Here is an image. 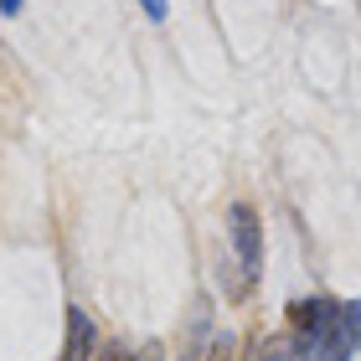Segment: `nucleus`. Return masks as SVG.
<instances>
[{"mask_svg": "<svg viewBox=\"0 0 361 361\" xmlns=\"http://www.w3.org/2000/svg\"><path fill=\"white\" fill-rule=\"evenodd\" d=\"M129 361H166V351H160V341H145V346H135Z\"/></svg>", "mask_w": 361, "mask_h": 361, "instance_id": "obj_5", "label": "nucleus"}, {"mask_svg": "<svg viewBox=\"0 0 361 361\" xmlns=\"http://www.w3.org/2000/svg\"><path fill=\"white\" fill-rule=\"evenodd\" d=\"M93 320L83 315V310H68V351H62V361H93Z\"/></svg>", "mask_w": 361, "mask_h": 361, "instance_id": "obj_2", "label": "nucleus"}, {"mask_svg": "<svg viewBox=\"0 0 361 361\" xmlns=\"http://www.w3.org/2000/svg\"><path fill=\"white\" fill-rule=\"evenodd\" d=\"M227 222H233V253H238V269H243V284H258V274H264V227H258L253 207H233L227 212Z\"/></svg>", "mask_w": 361, "mask_h": 361, "instance_id": "obj_1", "label": "nucleus"}, {"mask_svg": "<svg viewBox=\"0 0 361 361\" xmlns=\"http://www.w3.org/2000/svg\"><path fill=\"white\" fill-rule=\"evenodd\" d=\"M233 346H238V341L227 336V331H222V336H212V346H207L202 361H233Z\"/></svg>", "mask_w": 361, "mask_h": 361, "instance_id": "obj_4", "label": "nucleus"}, {"mask_svg": "<svg viewBox=\"0 0 361 361\" xmlns=\"http://www.w3.org/2000/svg\"><path fill=\"white\" fill-rule=\"evenodd\" d=\"M0 16H21V0H0Z\"/></svg>", "mask_w": 361, "mask_h": 361, "instance_id": "obj_8", "label": "nucleus"}, {"mask_svg": "<svg viewBox=\"0 0 361 361\" xmlns=\"http://www.w3.org/2000/svg\"><path fill=\"white\" fill-rule=\"evenodd\" d=\"M145 6V16H150V21H166V0H140Z\"/></svg>", "mask_w": 361, "mask_h": 361, "instance_id": "obj_6", "label": "nucleus"}, {"mask_svg": "<svg viewBox=\"0 0 361 361\" xmlns=\"http://www.w3.org/2000/svg\"><path fill=\"white\" fill-rule=\"evenodd\" d=\"M253 361H310V346L300 336H274L253 351Z\"/></svg>", "mask_w": 361, "mask_h": 361, "instance_id": "obj_3", "label": "nucleus"}, {"mask_svg": "<svg viewBox=\"0 0 361 361\" xmlns=\"http://www.w3.org/2000/svg\"><path fill=\"white\" fill-rule=\"evenodd\" d=\"M93 356H98V361H129L119 346H93Z\"/></svg>", "mask_w": 361, "mask_h": 361, "instance_id": "obj_7", "label": "nucleus"}]
</instances>
